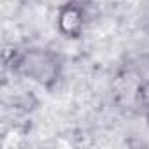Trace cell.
<instances>
[{
	"label": "cell",
	"instance_id": "cell-1",
	"mask_svg": "<svg viewBox=\"0 0 149 149\" xmlns=\"http://www.w3.org/2000/svg\"><path fill=\"white\" fill-rule=\"evenodd\" d=\"M14 67L21 76L32 79L44 88H51L60 77V61L47 49L23 51L16 58Z\"/></svg>",
	"mask_w": 149,
	"mask_h": 149
},
{
	"label": "cell",
	"instance_id": "cell-2",
	"mask_svg": "<svg viewBox=\"0 0 149 149\" xmlns=\"http://www.w3.org/2000/svg\"><path fill=\"white\" fill-rule=\"evenodd\" d=\"M58 28L68 39H79L84 30V14L79 7L68 6L58 11Z\"/></svg>",
	"mask_w": 149,
	"mask_h": 149
},
{
	"label": "cell",
	"instance_id": "cell-3",
	"mask_svg": "<svg viewBox=\"0 0 149 149\" xmlns=\"http://www.w3.org/2000/svg\"><path fill=\"white\" fill-rule=\"evenodd\" d=\"M139 105L149 114V81H146L140 88H139V95H137Z\"/></svg>",
	"mask_w": 149,
	"mask_h": 149
},
{
	"label": "cell",
	"instance_id": "cell-4",
	"mask_svg": "<svg viewBox=\"0 0 149 149\" xmlns=\"http://www.w3.org/2000/svg\"><path fill=\"white\" fill-rule=\"evenodd\" d=\"M74 2H76V0H44V4H46L47 7L54 9V11H61V9H65V7L72 6Z\"/></svg>",
	"mask_w": 149,
	"mask_h": 149
}]
</instances>
